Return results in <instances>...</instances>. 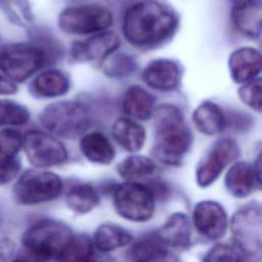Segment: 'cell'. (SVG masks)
<instances>
[{
    "label": "cell",
    "mask_w": 262,
    "mask_h": 262,
    "mask_svg": "<svg viewBox=\"0 0 262 262\" xmlns=\"http://www.w3.org/2000/svg\"><path fill=\"white\" fill-rule=\"evenodd\" d=\"M23 148L36 168L57 166L68 159L66 146L56 137L38 130H30L23 136Z\"/></svg>",
    "instance_id": "30bf717a"
},
{
    "label": "cell",
    "mask_w": 262,
    "mask_h": 262,
    "mask_svg": "<svg viewBox=\"0 0 262 262\" xmlns=\"http://www.w3.org/2000/svg\"><path fill=\"white\" fill-rule=\"evenodd\" d=\"M20 163L17 157L0 154V186L12 181L19 173Z\"/></svg>",
    "instance_id": "d6a6232c"
},
{
    "label": "cell",
    "mask_w": 262,
    "mask_h": 262,
    "mask_svg": "<svg viewBox=\"0 0 262 262\" xmlns=\"http://www.w3.org/2000/svg\"><path fill=\"white\" fill-rule=\"evenodd\" d=\"M168 248L187 249L191 244V222L183 212L171 214L157 232Z\"/></svg>",
    "instance_id": "d6986e66"
},
{
    "label": "cell",
    "mask_w": 262,
    "mask_h": 262,
    "mask_svg": "<svg viewBox=\"0 0 262 262\" xmlns=\"http://www.w3.org/2000/svg\"><path fill=\"white\" fill-rule=\"evenodd\" d=\"M120 39L113 32H100L85 41H77L73 44L71 55L73 59L84 61L103 60L110 54L117 51Z\"/></svg>",
    "instance_id": "5bb4252c"
},
{
    "label": "cell",
    "mask_w": 262,
    "mask_h": 262,
    "mask_svg": "<svg viewBox=\"0 0 262 262\" xmlns=\"http://www.w3.org/2000/svg\"><path fill=\"white\" fill-rule=\"evenodd\" d=\"M128 262H180L157 233L147 234L136 241L127 252Z\"/></svg>",
    "instance_id": "2e32d148"
},
{
    "label": "cell",
    "mask_w": 262,
    "mask_h": 262,
    "mask_svg": "<svg viewBox=\"0 0 262 262\" xmlns=\"http://www.w3.org/2000/svg\"><path fill=\"white\" fill-rule=\"evenodd\" d=\"M30 121L29 110L17 102L0 99V127L23 126Z\"/></svg>",
    "instance_id": "f1b7e54d"
},
{
    "label": "cell",
    "mask_w": 262,
    "mask_h": 262,
    "mask_svg": "<svg viewBox=\"0 0 262 262\" xmlns=\"http://www.w3.org/2000/svg\"><path fill=\"white\" fill-rule=\"evenodd\" d=\"M239 156L237 143L228 137L217 140L199 163L195 170V181L201 187L213 184L224 171Z\"/></svg>",
    "instance_id": "8fae6325"
},
{
    "label": "cell",
    "mask_w": 262,
    "mask_h": 262,
    "mask_svg": "<svg viewBox=\"0 0 262 262\" xmlns=\"http://www.w3.org/2000/svg\"><path fill=\"white\" fill-rule=\"evenodd\" d=\"M235 247L244 256L254 262L261 261L262 215L258 203H249L239 208L230 222Z\"/></svg>",
    "instance_id": "8992f818"
},
{
    "label": "cell",
    "mask_w": 262,
    "mask_h": 262,
    "mask_svg": "<svg viewBox=\"0 0 262 262\" xmlns=\"http://www.w3.org/2000/svg\"><path fill=\"white\" fill-rule=\"evenodd\" d=\"M50 59L38 43H14L0 50V71L9 81L21 83L42 69Z\"/></svg>",
    "instance_id": "5b68a950"
},
{
    "label": "cell",
    "mask_w": 262,
    "mask_h": 262,
    "mask_svg": "<svg viewBox=\"0 0 262 262\" xmlns=\"http://www.w3.org/2000/svg\"><path fill=\"white\" fill-rule=\"evenodd\" d=\"M61 178L49 171L28 170L13 186V196L20 205L32 206L57 199L62 192Z\"/></svg>",
    "instance_id": "ba28073f"
},
{
    "label": "cell",
    "mask_w": 262,
    "mask_h": 262,
    "mask_svg": "<svg viewBox=\"0 0 262 262\" xmlns=\"http://www.w3.org/2000/svg\"><path fill=\"white\" fill-rule=\"evenodd\" d=\"M73 236V231L63 222L42 219L25 231L23 244L31 257L38 262H59Z\"/></svg>",
    "instance_id": "3957f363"
},
{
    "label": "cell",
    "mask_w": 262,
    "mask_h": 262,
    "mask_svg": "<svg viewBox=\"0 0 262 262\" xmlns=\"http://www.w3.org/2000/svg\"><path fill=\"white\" fill-rule=\"evenodd\" d=\"M156 196L150 187L137 181L118 184L113 193V205L117 214L132 222H146L155 212Z\"/></svg>",
    "instance_id": "52a82bcc"
},
{
    "label": "cell",
    "mask_w": 262,
    "mask_h": 262,
    "mask_svg": "<svg viewBox=\"0 0 262 262\" xmlns=\"http://www.w3.org/2000/svg\"><path fill=\"white\" fill-rule=\"evenodd\" d=\"M261 79L259 77L245 83L238 89L241 100L252 110L261 112Z\"/></svg>",
    "instance_id": "4dcf8cb0"
},
{
    "label": "cell",
    "mask_w": 262,
    "mask_h": 262,
    "mask_svg": "<svg viewBox=\"0 0 262 262\" xmlns=\"http://www.w3.org/2000/svg\"><path fill=\"white\" fill-rule=\"evenodd\" d=\"M192 225L203 237L217 241L226 233L227 214L221 204L210 200L201 201L193 208Z\"/></svg>",
    "instance_id": "7c38bea8"
},
{
    "label": "cell",
    "mask_w": 262,
    "mask_h": 262,
    "mask_svg": "<svg viewBox=\"0 0 262 262\" xmlns=\"http://www.w3.org/2000/svg\"><path fill=\"white\" fill-rule=\"evenodd\" d=\"M100 202L97 190L88 183H77L70 187L66 195V204L69 209L79 215L93 211Z\"/></svg>",
    "instance_id": "484cf974"
},
{
    "label": "cell",
    "mask_w": 262,
    "mask_h": 262,
    "mask_svg": "<svg viewBox=\"0 0 262 262\" xmlns=\"http://www.w3.org/2000/svg\"><path fill=\"white\" fill-rule=\"evenodd\" d=\"M79 148L83 157L97 165H110L116 151L108 138L99 131H92L83 134L80 139Z\"/></svg>",
    "instance_id": "ffe728a7"
},
{
    "label": "cell",
    "mask_w": 262,
    "mask_h": 262,
    "mask_svg": "<svg viewBox=\"0 0 262 262\" xmlns=\"http://www.w3.org/2000/svg\"><path fill=\"white\" fill-rule=\"evenodd\" d=\"M157 170L156 163L142 155H132L117 165V172L127 181H136L152 175Z\"/></svg>",
    "instance_id": "4316f807"
},
{
    "label": "cell",
    "mask_w": 262,
    "mask_h": 262,
    "mask_svg": "<svg viewBox=\"0 0 262 262\" xmlns=\"http://www.w3.org/2000/svg\"><path fill=\"white\" fill-rule=\"evenodd\" d=\"M258 156L255 163L235 162L225 175V187L234 198L244 199L261 187V160Z\"/></svg>",
    "instance_id": "4fadbf2b"
},
{
    "label": "cell",
    "mask_w": 262,
    "mask_h": 262,
    "mask_svg": "<svg viewBox=\"0 0 262 262\" xmlns=\"http://www.w3.org/2000/svg\"><path fill=\"white\" fill-rule=\"evenodd\" d=\"M236 30L250 38H259L262 30L261 0H236L231 9Z\"/></svg>",
    "instance_id": "ac0fdd59"
},
{
    "label": "cell",
    "mask_w": 262,
    "mask_h": 262,
    "mask_svg": "<svg viewBox=\"0 0 262 262\" xmlns=\"http://www.w3.org/2000/svg\"><path fill=\"white\" fill-rule=\"evenodd\" d=\"M11 262H37L36 259H34L33 257H27V256H21V257H17L14 260H12Z\"/></svg>",
    "instance_id": "d590c367"
},
{
    "label": "cell",
    "mask_w": 262,
    "mask_h": 262,
    "mask_svg": "<svg viewBox=\"0 0 262 262\" xmlns=\"http://www.w3.org/2000/svg\"><path fill=\"white\" fill-rule=\"evenodd\" d=\"M101 69L107 77L126 79L136 71L137 64L133 56L125 52L115 51L102 60Z\"/></svg>",
    "instance_id": "83f0119b"
},
{
    "label": "cell",
    "mask_w": 262,
    "mask_h": 262,
    "mask_svg": "<svg viewBox=\"0 0 262 262\" xmlns=\"http://www.w3.org/2000/svg\"><path fill=\"white\" fill-rule=\"evenodd\" d=\"M1 223H2V217H1V213H0V226H1Z\"/></svg>",
    "instance_id": "8d00e7d4"
},
{
    "label": "cell",
    "mask_w": 262,
    "mask_h": 262,
    "mask_svg": "<svg viewBox=\"0 0 262 262\" xmlns=\"http://www.w3.org/2000/svg\"><path fill=\"white\" fill-rule=\"evenodd\" d=\"M39 120L51 135L66 139L82 136L91 125L87 107L74 100H60L46 105L41 112Z\"/></svg>",
    "instance_id": "277c9868"
},
{
    "label": "cell",
    "mask_w": 262,
    "mask_h": 262,
    "mask_svg": "<svg viewBox=\"0 0 262 262\" xmlns=\"http://www.w3.org/2000/svg\"><path fill=\"white\" fill-rule=\"evenodd\" d=\"M71 87L68 76L59 70L41 72L31 84V92L41 98H53L64 95Z\"/></svg>",
    "instance_id": "603a6c76"
},
{
    "label": "cell",
    "mask_w": 262,
    "mask_h": 262,
    "mask_svg": "<svg viewBox=\"0 0 262 262\" xmlns=\"http://www.w3.org/2000/svg\"><path fill=\"white\" fill-rule=\"evenodd\" d=\"M132 241L133 236L127 229L110 222L98 225L92 238L95 249L106 254L131 244Z\"/></svg>",
    "instance_id": "cb8c5ba5"
},
{
    "label": "cell",
    "mask_w": 262,
    "mask_h": 262,
    "mask_svg": "<svg viewBox=\"0 0 262 262\" xmlns=\"http://www.w3.org/2000/svg\"><path fill=\"white\" fill-rule=\"evenodd\" d=\"M113 24V14L100 4H82L64 8L58 15V27L68 34L89 35L105 31Z\"/></svg>",
    "instance_id": "9c48e42d"
},
{
    "label": "cell",
    "mask_w": 262,
    "mask_h": 262,
    "mask_svg": "<svg viewBox=\"0 0 262 262\" xmlns=\"http://www.w3.org/2000/svg\"><path fill=\"white\" fill-rule=\"evenodd\" d=\"M142 81L151 89L171 91L178 87L181 80L180 64L171 58H157L145 66Z\"/></svg>",
    "instance_id": "9a60e30c"
},
{
    "label": "cell",
    "mask_w": 262,
    "mask_h": 262,
    "mask_svg": "<svg viewBox=\"0 0 262 262\" xmlns=\"http://www.w3.org/2000/svg\"><path fill=\"white\" fill-rule=\"evenodd\" d=\"M155 100L144 88L133 85L129 87L123 97V111L130 118L145 121L154 115Z\"/></svg>",
    "instance_id": "d4e9b609"
},
{
    "label": "cell",
    "mask_w": 262,
    "mask_h": 262,
    "mask_svg": "<svg viewBox=\"0 0 262 262\" xmlns=\"http://www.w3.org/2000/svg\"><path fill=\"white\" fill-rule=\"evenodd\" d=\"M72 262H115V261L106 253L99 252L95 249L91 254Z\"/></svg>",
    "instance_id": "836d02e7"
},
{
    "label": "cell",
    "mask_w": 262,
    "mask_h": 262,
    "mask_svg": "<svg viewBox=\"0 0 262 262\" xmlns=\"http://www.w3.org/2000/svg\"><path fill=\"white\" fill-rule=\"evenodd\" d=\"M192 122L203 134L213 136L227 128L226 113L213 101H203L192 113Z\"/></svg>",
    "instance_id": "44dd1931"
},
{
    "label": "cell",
    "mask_w": 262,
    "mask_h": 262,
    "mask_svg": "<svg viewBox=\"0 0 262 262\" xmlns=\"http://www.w3.org/2000/svg\"><path fill=\"white\" fill-rule=\"evenodd\" d=\"M261 54L254 47L244 46L235 49L228 58L229 74L233 82L245 84L261 73Z\"/></svg>",
    "instance_id": "e0dca14e"
},
{
    "label": "cell",
    "mask_w": 262,
    "mask_h": 262,
    "mask_svg": "<svg viewBox=\"0 0 262 262\" xmlns=\"http://www.w3.org/2000/svg\"><path fill=\"white\" fill-rule=\"evenodd\" d=\"M178 25V14L170 5L161 0H140L126 10L122 31L133 46L155 48L171 39Z\"/></svg>",
    "instance_id": "6da1fadb"
},
{
    "label": "cell",
    "mask_w": 262,
    "mask_h": 262,
    "mask_svg": "<svg viewBox=\"0 0 262 262\" xmlns=\"http://www.w3.org/2000/svg\"><path fill=\"white\" fill-rule=\"evenodd\" d=\"M154 113L156 132L152 155L165 165L178 166L191 147L192 133L177 106L169 103L161 104Z\"/></svg>",
    "instance_id": "7a4b0ae2"
},
{
    "label": "cell",
    "mask_w": 262,
    "mask_h": 262,
    "mask_svg": "<svg viewBox=\"0 0 262 262\" xmlns=\"http://www.w3.org/2000/svg\"><path fill=\"white\" fill-rule=\"evenodd\" d=\"M202 262H244V255L235 246L219 244L206 253Z\"/></svg>",
    "instance_id": "f546056e"
},
{
    "label": "cell",
    "mask_w": 262,
    "mask_h": 262,
    "mask_svg": "<svg viewBox=\"0 0 262 262\" xmlns=\"http://www.w3.org/2000/svg\"><path fill=\"white\" fill-rule=\"evenodd\" d=\"M17 91L15 84L0 74V95L13 94Z\"/></svg>",
    "instance_id": "e575fe53"
},
{
    "label": "cell",
    "mask_w": 262,
    "mask_h": 262,
    "mask_svg": "<svg viewBox=\"0 0 262 262\" xmlns=\"http://www.w3.org/2000/svg\"><path fill=\"white\" fill-rule=\"evenodd\" d=\"M112 135L115 141L125 150L136 152L145 142L144 128L130 118H118L112 125Z\"/></svg>",
    "instance_id": "7402d4cb"
},
{
    "label": "cell",
    "mask_w": 262,
    "mask_h": 262,
    "mask_svg": "<svg viewBox=\"0 0 262 262\" xmlns=\"http://www.w3.org/2000/svg\"><path fill=\"white\" fill-rule=\"evenodd\" d=\"M23 147L21 133L11 127L4 128L0 131V152L8 157H17Z\"/></svg>",
    "instance_id": "1f68e13d"
}]
</instances>
